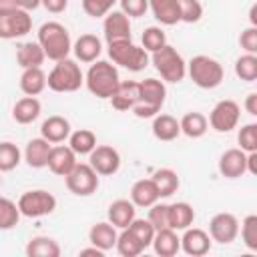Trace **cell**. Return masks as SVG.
Returning a JSON list of instances; mask_svg holds the SVG:
<instances>
[{"label":"cell","mask_w":257,"mask_h":257,"mask_svg":"<svg viewBox=\"0 0 257 257\" xmlns=\"http://www.w3.org/2000/svg\"><path fill=\"white\" fill-rule=\"evenodd\" d=\"M18 84H20V90L26 96H38L46 88V72L42 70V66L22 68V74H20V82Z\"/></svg>","instance_id":"obj_30"},{"label":"cell","mask_w":257,"mask_h":257,"mask_svg":"<svg viewBox=\"0 0 257 257\" xmlns=\"http://www.w3.org/2000/svg\"><path fill=\"white\" fill-rule=\"evenodd\" d=\"M44 60H46L44 50L36 40H28L16 46V62L20 68H36V66H42Z\"/></svg>","instance_id":"obj_28"},{"label":"cell","mask_w":257,"mask_h":257,"mask_svg":"<svg viewBox=\"0 0 257 257\" xmlns=\"http://www.w3.org/2000/svg\"><path fill=\"white\" fill-rule=\"evenodd\" d=\"M151 131H153V137L161 143H171L181 135L179 120L173 114H167V112H159V114L153 116Z\"/></svg>","instance_id":"obj_22"},{"label":"cell","mask_w":257,"mask_h":257,"mask_svg":"<svg viewBox=\"0 0 257 257\" xmlns=\"http://www.w3.org/2000/svg\"><path fill=\"white\" fill-rule=\"evenodd\" d=\"M18 6H20L22 10L30 12V10H36V8L40 6V0H18Z\"/></svg>","instance_id":"obj_54"},{"label":"cell","mask_w":257,"mask_h":257,"mask_svg":"<svg viewBox=\"0 0 257 257\" xmlns=\"http://www.w3.org/2000/svg\"><path fill=\"white\" fill-rule=\"evenodd\" d=\"M239 44L245 52L257 54V26H247L239 34Z\"/></svg>","instance_id":"obj_48"},{"label":"cell","mask_w":257,"mask_h":257,"mask_svg":"<svg viewBox=\"0 0 257 257\" xmlns=\"http://www.w3.org/2000/svg\"><path fill=\"white\" fill-rule=\"evenodd\" d=\"M20 211H18V205L8 199V197H2L0 195V231H10L14 229L18 223H20Z\"/></svg>","instance_id":"obj_38"},{"label":"cell","mask_w":257,"mask_h":257,"mask_svg":"<svg viewBox=\"0 0 257 257\" xmlns=\"http://www.w3.org/2000/svg\"><path fill=\"white\" fill-rule=\"evenodd\" d=\"M22 161V151L12 141H0V173L14 171Z\"/></svg>","instance_id":"obj_37"},{"label":"cell","mask_w":257,"mask_h":257,"mask_svg":"<svg viewBox=\"0 0 257 257\" xmlns=\"http://www.w3.org/2000/svg\"><path fill=\"white\" fill-rule=\"evenodd\" d=\"M64 183L66 189L76 197H90L100 185L98 173L88 163H76L74 169L64 177Z\"/></svg>","instance_id":"obj_9"},{"label":"cell","mask_w":257,"mask_h":257,"mask_svg":"<svg viewBox=\"0 0 257 257\" xmlns=\"http://www.w3.org/2000/svg\"><path fill=\"white\" fill-rule=\"evenodd\" d=\"M106 52H108V58L112 60L114 66H122L131 72H141L151 62V54L143 46L135 44L133 40L110 42Z\"/></svg>","instance_id":"obj_7"},{"label":"cell","mask_w":257,"mask_h":257,"mask_svg":"<svg viewBox=\"0 0 257 257\" xmlns=\"http://www.w3.org/2000/svg\"><path fill=\"white\" fill-rule=\"evenodd\" d=\"M16 205H18V211H20L22 217L38 219V217H46V215L54 213V209H56V197L50 191L32 189V191L22 193Z\"/></svg>","instance_id":"obj_8"},{"label":"cell","mask_w":257,"mask_h":257,"mask_svg":"<svg viewBox=\"0 0 257 257\" xmlns=\"http://www.w3.org/2000/svg\"><path fill=\"white\" fill-rule=\"evenodd\" d=\"M118 82H120L118 68L112 62L100 60V58L90 62V66L84 74V86L88 88V92L96 98H102V100L110 98V94L114 92Z\"/></svg>","instance_id":"obj_2"},{"label":"cell","mask_w":257,"mask_h":257,"mask_svg":"<svg viewBox=\"0 0 257 257\" xmlns=\"http://www.w3.org/2000/svg\"><path fill=\"white\" fill-rule=\"evenodd\" d=\"M241 241L249 251H257V215H247L239 227Z\"/></svg>","instance_id":"obj_43"},{"label":"cell","mask_w":257,"mask_h":257,"mask_svg":"<svg viewBox=\"0 0 257 257\" xmlns=\"http://www.w3.org/2000/svg\"><path fill=\"white\" fill-rule=\"evenodd\" d=\"M102 32L106 44L118 40H131V18L122 10H110L102 20Z\"/></svg>","instance_id":"obj_14"},{"label":"cell","mask_w":257,"mask_h":257,"mask_svg":"<svg viewBox=\"0 0 257 257\" xmlns=\"http://www.w3.org/2000/svg\"><path fill=\"white\" fill-rule=\"evenodd\" d=\"M195 223V209L187 201L169 203V227L175 231H185Z\"/></svg>","instance_id":"obj_29"},{"label":"cell","mask_w":257,"mask_h":257,"mask_svg":"<svg viewBox=\"0 0 257 257\" xmlns=\"http://www.w3.org/2000/svg\"><path fill=\"white\" fill-rule=\"evenodd\" d=\"M131 201H133L135 207H143V209H149L153 203L161 201L155 181L151 177L135 181L133 187H131Z\"/></svg>","instance_id":"obj_24"},{"label":"cell","mask_w":257,"mask_h":257,"mask_svg":"<svg viewBox=\"0 0 257 257\" xmlns=\"http://www.w3.org/2000/svg\"><path fill=\"white\" fill-rule=\"evenodd\" d=\"M108 100H110V106L118 112L133 110V106L139 100V82L137 80H120Z\"/></svg>","instance_id":"obj_19"},{"label":"cell","mask_w":257,"mask_h":257,"mask_svg":"<svg viewBox=\"0 0 257 257\" xmlns=\"http://www.w3.org/2000/svg\"><path fill=\"white\" fill-rule=\"evenodd\" d=\"M243 108H245L251 116H257V92H249V94L245 96Z\"/></svg>","instance_id":"obj_50"},{"label":"cell","mask_w":257,"mask_h":257,"mask_svg":"<svg viewBox=\"0 0 257 257\" xmlns=\"http://www.w3.org/2000/svg\"><path fill=\"white\" fill-rule=\"evenodd\" d=\"M40 6L50 14H60L68 8V0H40Z\"/></svg>","instance_id":"obj_49"},{"label":"cell","mask_w":257,"mask_h":257,"mask_svg":"<svg viewBox=\"0 0 257 257\" xmlns=\"http://www.w3.org/2000/svg\"><path fill=\"white\" fill-rule=\"evenodd\" d=\"M118 6L128 18H141L149 10V0H118Z\"/></svg>","instance_id":"obj_47"},{"label":"cell","mask_w":257,"mask_h":257,"mask_svg":"<svg viewBox=\"0 0 257 257\" xmlns=\"http://www.w3.org/2000/svg\"><path fill=\"white\" fill-rule=\"evenodd\" d=\"M16 8H20V6H18V0H0V14L12 12V10H16Z\"/></svg>","instance_id":"obj_52"},{"label":"cell","mask_w":257,"mask_h":257,"mask_svg":"<svg viewBox=\"0 0 257 257\" xmlns=\"http://www.w3.org/2000/svg\"><path fill=\"white\" fill-rule=\"evenodd\" d=\"M88 165L98 173V177H110L120 169V153L110 145H96L88 153Z\"/></svg>","instance_id":"obj_12"},{"label":"cell","mask_w":257,"mask_h":257,"mask_svg":"<svg viewBox=\"0 0 257 257\" xmlns=\"http://www.w3.org/2000/svg\"><path fill=\"white\" fill-rule=\"evenodd\" d=\"M96 135L90 128H78V131H70L68 135V147L76 153V157L80 155H88L94 147H96Z\"/></svg>","instance_id":"obj_35"},{"label":"cell","mask_w":257,"mask_h":257,"mask_svg":"<svg viewBox=\"0 0 257 257\" xmlns=\"http://www.w3.org/2000/svg\"><path fill=\"white\" fill-rule=\"evenodd\" d=\"M24 251L28 257H58L60 245L56 239H52L48 235H36L26 243Z\"/></svg>","instance_id":"obj_34"},{"label":"cell","mask_w":257,"mask_h":257,"mask_svg":"<svg viewBox=\"0 0 257 257\" xmlns=\"http://www.w3.org/2000/svg\"><path fill=\"white\" fill-rule=\"evenodd\" d=\"M42 112V104L36 96H22L12 106V118L18 124H30L34 122Z\"/></svg>","instance_id":"obj_27"},{"label":"cell","mask_w":257,"mask_h":257,"mask_svg":"<svg viewBox=\"0 0 257 257\" xmlns=\"http://www.w3.org/2000/svg\"><path fill=\"white\" fill-rule=\"evenodd\" d=\"M116 235H118V233H116V227L110 225L108 221H98V223H94V225L88 229V241H90V245L102 249L104 253L114 247Z\"/></svg>","instance_id":"obj_26"},{"label":"cell","mask_w":257,"mask_h":257,"mask_svg":"<svg viewBox=\"0 0 257 257\" xmlns=\"http://www.w3.org/2000/svg\"><path fill=\"white\" fill-rule=\"evenodd\" d=\"M50 149H52V143H48L42 137H36V139H30L26 143V149H24L22 157H24V161L30 169H44L46 163H48Z\"/></svg>","instance_id":"obj_21"},{"label":"cell","mask_w":257,"mask_h":257,"mask_svg":"<svg viewBox=\"0 0 257 257\" xmlns=\"http://www.w3.org/2000/svg\"><path fill=\"white\" fill-rule=\"evenodd\" d=\"M0 185H2V173H0Z\"/></svg>","instance_id":"obj_55"},{"label":"cell","mask_w":257,"mask_h":257,"mask_svg":"<svg viewBox=\"0 0 257 257\" xmlns=\"http://www.w3.org/2000/svg\"><path fill=\"white\" fill-rule=\"evenodd\" d=\"M167 42V34L161 26H149L143 30L141 34V46L151 54V52H157L159 48H163Z\"/></svg>","instance_id":"obj_40"},{"label":"cell","mask_w":257,"mask_h":257,"mask_svg":"<svg viewBox=\"0 0 257 257\" xmlns=\"http://www.w3.org/2000/svg\"><path fill=\"white\" fill-rule=\"evenodd\" d=\"M102 52V42L96 34H80L74 42H72V54H74V60L78 62H84V64H90L94 60H98Z\"/></svg>","instance_id":"obj_18"},{"label":"cell","mask_w":257,"mask_h":257,"mask_svg":"<svg viewBox=\"0 0 257 257\" xmlns=\"http://www.w3.org/2000/svg\"><path fill=\"white\" fill-rule=\"evenodd\" d=\"M235 74L237 78L245 80V82H255L257 80V54H241L235 60Z\"/></svg>","instance_id":"obj_39"},{"label":"cell","mask_w":257,"mask_h":257,"mask_svg":"<svg viewBox=\"0 0 257 257\" xmlns=\"http://www.w3.org/2000/svg\"><path fill=\"white\" fill-rule=\"evenodd\" d=\"M126 229L135 235V239H137L145 249L151 247L153 237H155V227L149 223V219H139V217H135Z\"/></svg>","instance_id":"obj_41"},{"label":"cell","mask_w":257,"mask_h":257,"mask_svg":"<svg viewBox=\"0 0 257 257\" xmlns=\"http://www.w3.org/2000/svg\"><path fill=\"white\" fill-rule=\"evenodd\" d=\"M247 173L249 175H257V151L247 153Z\"/></svg>","instance_id":"obj_51"},{"label":"cell","mask_w":257,"mask_h":257,"mask_svg":"<svg viewBox=\"0 0 257 257\" xmlns=\"http://www.w3.org/2000/svg\"><path fill=\"white\" fill-rule=\"evenodd\" d=\"M179 18L185 24H197L203 18V4L201 0H177Z\"/></svg>","instance_id":"obj_42"},{"label":"cell","mask_w":257,"mask_h":257,"mask_svg":"<svg viewBox=\"0 0 257 257\" xmlns=\"http://www.w3.org/2000/svg\"><path fill=\"white\" fill-rule=\"evenodd\" d=\"M70 131H72L70 120L64 118V116H60V114H50V116L44 118L42 124H40V137L46 139V141L52 143V145H58V143L68 141Z\"/></svg>","instance_id":"obj_20"},{"label":"cell","mask_w":257,"mask_h":257,"mask_svg":"<svg viewBox=\"0 0 257 257\" xmlns=\"http://www.w3.org/2000/svg\"><path fill=\"white\" fill-rule=\"evenodd\" d=\"M118 0H82V10L90 18H104Z\"/></svg>","instance_id":"obj_46"},{"label":"cell","mask_w":257,"mask_h":257,"mask_svg":"<svg viewBox=\"0 0 257 257\" xmlns=\"http://www.w3.org/2000/svg\"><path fill=\"white\" fill-rule=\"evenodd\" d=\"M153 249L157 255L161 257H173L181 251V237L177 235L175 229L171 227H165V229H159L155 231V237H153Z\"/></svg>","instance_id":"obj_25"},{"label":"cell","mask_w":257,"mask_h":257,"mask_svg":"<svg viewBox=\"0 0 257 257\" xmlns=\"http://www.w3.org/2000/svg\"><path fill=\"white\" fill-rule=\"evenodd\" d=\"M114 249H116V253L122 255V257H139V255L145 251V247L135 239V235H133L126 227L120 229V233L116 235Z\"/></svg>","instance_id":"obj_36"},{"label":"cell","mask_w":257,"mask_h":257,"mask_svg":"<svg viewBox=\"0 0 257 257\" xmlns=\"http://www.w3.org/2000/svg\"><path fill=\"white\" fill-rule=\"evenodd\" d=\"M149 10L153 12L155 20L163 26H173L181 22L177 0H149Z\"/></svg>","instance_id":"obj_32"},{"label":"cell","mask_w":257,"mask_h":257,"mask_svg":"<svg viewBox=\"0 0 257 257\" xmlns=\"http://www.w3.org/2000/svg\"><path fill=\"white\" fill-rule=\"evenodd\" d=\"M151 179L155 181L161 199H167V197L175 195V193L179 191V187H181V179H179L177 171H173V169H169V167L157 169Z\"/></svg>","instance_id":"obj_33"},{"label":"cell","mask_w":257,"mask_h":257,"mask_svg":"<svg viewBox=\"0 0 257 257\" xmlns=\"http://www.w3.org/2000/svg\"><path fill=\"white\" fill-rule=\"evenodd\" d=\"M167 98V86L159 78H145L139 82V100L133 106L137 118H153L161 112Z\"/></svg>","instance_id":"obj_5"},{"label":"cell","mask_w":257,"mask_h":257,"mask_svg":"<svg viewBox=\"0 0 257 257\" xmlns=\"http://www.w3.org/2000/svg\"><path fill=\"white\" fill-rule=\"evenodd\" d=\"M237 143H239V149L245 153L257 151V124L255 122L243 124L237 133Z\"/></svg>","instance_id":"obj_44"},{"label":"cell","mask_w":257,"mask_h":257,"mask_svg":"<svg viewBox=\"0 0 257 257\" xmlns=\"http://www.w3.org/2000/svg\"><path fill=\"white\" fill-rule=\"evenodd\" d=\"M84 84V72L80 70L78 60L66 56L62 60H56L52 70L46 74V86L54 92H76Z\"/></svg>","instance_id":"obj_3"},{"label":"cell","mask_w":257,"mask_h":257,"mask_svg":"<svg viewBox=\"0 0 257 257\" xmlns=\"http://www.w3.org/2000/svg\"><path fill=\"white\" fill-rule=\"evenodd\" d=\"M211 243L213 239L209 237V233L205 229L199 227H187L181 235V251L191 255V257H203L211 251Z\"/></svg>","instance_id":"obj_15"},{"label":"cell","mask_w":257,"mask_h":257,"mask_svg":"<svg viewBox=\"0 0 257 257\" xmlns=\"http://www.w3.org/2000/svg\"><path fill=\"white\" fill-rule=\"evenodd\" d=\"M217 169L221 173V177L225 179H239L247 173V153L237 149H227L221 153L219 161H217Z\"/></svg>","instance_id":"obj_16"},{"label":"cell","mask_w":257,"mask_h":257,"mask_svg":"<svg viewBox=\"0 0 257 257\" xmlns=\"http://www.w3.org/2000/svg\"><path fill=\"white\" fill-rule=\"evenodd\" d=\"M137 217V207L133 205L131 199H116L108 205L106 211V221L114 225L116 229H124L131 225V221Z\"/></svg>","instance_id":"obj_23"},{"label":"cell","mask_w":257,"mask_h":257,"mask_svg":"<svg viewBox=\"0 0 257 257\" xmlns=\"http://www.w3.org/2000/svg\"><path fill=\"white\" fill-rule=\"evenodd\" d=\"M151 64L161 74L163 82L177 84L187 76V62L181 52L171 44H165L157 52H151Z\"/></svg>","instance_id":"obj_6"},{"label":"cell","mask_w":257,"mask_h":257,"mask_svg":"<svg viewBox=\"0 0 257 257\" xmlns=\"http://www.w3.org/2000/svg\"><path fill=\"white\" fill-rule=\"evenodd\" d=\"M179 126H181V133L185 137H189V139H201L209 131V120H207V116L203 112L189 110V112H185L181 116Z\"/></svg>","instance_id":"obj_31"},{"label":"cell","mask_w":257,"mask_h":257,"mask_svg":"<svg viewBox=\"0 0 257 257\" xmlns=\"http://www.w3.org/2000/svg\"><path fill=\"white\" fill-rule=\"evenodd\" d=\"M187 74L193 80V84H197L203 90L217 88L223 82V78H225L223 64L219 60H215L213 56H207V54L193 56L187 62Z\"/></svg>","instance_id":"obj_4"},{"label":"cell","mask_w":257,"mask_h":257,"mask_svg":"<svg viewBox=\"0 0 257 257\" xmlns=\"http://www.w3.org/2000/svg\"><path fill=\"white\" fill-rule=\"evenodd\" d=\"M76 163H78V161H76V153H74L68 145L58 143V145H52L46 167H48V171H50L52 175H56V177H66V175L74 169Z\"/></svg>","instance_id":"obj_17"},{"label":"cell","mask_w":257,"mask_h":257,"mask_svg":"<svg viewBox=\"0 0 257 257\" xmlns=\"http://www.w3.org/2000/svg\"><path fill=\"white\" fill-rule=\"evenodd\" d=\"M36 42L44 50V56L52 62L66 58L72 52V38L64 24L56 20H48L38 28Z\"/></svg>","instance_id":"obj_1"},{"label":"cell","mask_w":257,"mask_h":257,"mask_svg":"<svg viewBox=\"0 0 257 257\" xmlns=\"http://www.w3.org/2000/svg\"><path fill=\"white\" fill-rule=\"evenodd\" d=\"M32 30V16L30 12L16 8L12 12L0 14V38L2 40H14L22 38Z\"/></svg>","instance_id":"obj_11"},{"label":"cell","mask_w":257,"mask_h":257,"mask_svg":"<svg viewBox=\"0 0 257 257\" xmlns=\"http://www.w3.org/2000/svg\"><path fill=\"white\" fill-rule=\"evenodd\" d=\"M209 237L215 241V243H221V245H229L237 239L239 235V221L233 213H217L211 217L209 221Z\"/></svg>","instance_id":"obj_13"},{"label":"cell","mask_w":257,"mask_h":257,"mask_svg":"<svg viewBox=\"0 0 257 257\" xmlns=\"http://www.w3.org/2000/svg\"><path fill=\"white\" fill-rule=\"evenodd\" d=\"M241 118V106L231 100V98H223L219 100L211 112H209V126L217 133H231L233 128H237Z\"/></svg>","instance_id":"obj_10"},{"label":"cell","mask_w":257,"mask_h":257,"mask_svg":"<svg viewBox=\"0 0 257 257\" xmlns=\"http://www.w3.org/2000/svg\"><path fill=\"white\" fill-rule=\"evenodd\" d=\"M149 223L155 227V231L169 227V203H153L149 207V215H147Z\"/></svg>","instance_id":"obj_45"},{"label":"cell","mask_w":257,"mask_h":257,"mask_svg":"<svg viewBox=\"0 0 257 257\" xmlns=\"http://www.w3.org/2000/svg\"><path fill=\"white\" fill-rule=\"evenodd\" d=\"M78 255H80V257H86V255H94V257H102V255H104V251L92 245V247H84V249H80V251H78Z\"/></svg>","instance_id":"obj_53"}]
</instances>
